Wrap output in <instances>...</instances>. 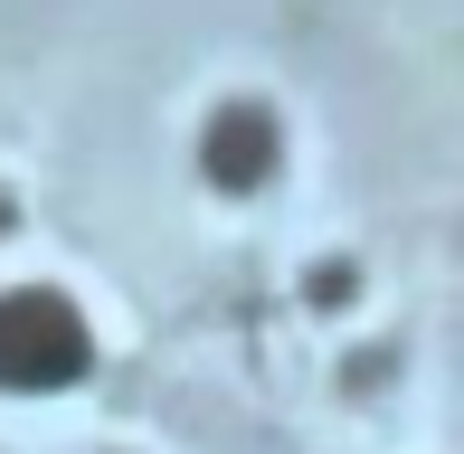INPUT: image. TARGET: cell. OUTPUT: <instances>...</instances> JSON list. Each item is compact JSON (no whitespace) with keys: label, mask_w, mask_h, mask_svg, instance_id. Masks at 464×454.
Returning a JSON list of instances; mask_svg holds the SVG:
<instances>
[{"label":"cell","mask_w":464,"mask_h":454,"mask_svg":"<svg viewBox=\"0 0 464 454\" xmlns=\"http://www.w3.org/2000/svg\"><path fill=\"white\" fill-rule=\"evenodd\" d=\"M86 369H95V322L76 294H57V284H10L0 294V388L10 398L76 388Z\"/></svg>","instance_id":"1"},{"label":"cell","mask_w":464,"mask_h":454,"mask_svg":"<svg viewBox=\"0 0 464 454\" xmlns=\"http://www.w3.org/2000/svg\"><path fill=\"white\" fill-rule=\"evenodd\" d=\"M199 161H208L218 190H256V180L276 171V114H266V105H218V114H208Z\"/></svg>","instance_id":"2"}]
</instances>
